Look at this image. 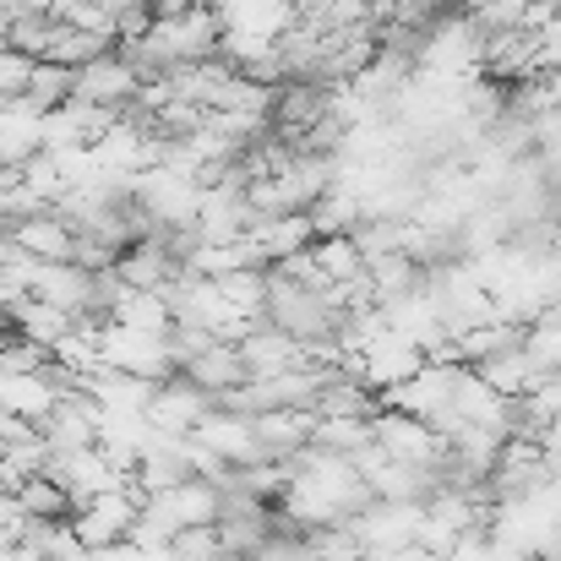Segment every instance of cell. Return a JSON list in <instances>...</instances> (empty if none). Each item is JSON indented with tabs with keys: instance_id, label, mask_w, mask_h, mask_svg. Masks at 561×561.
<instances>
[{
	"instance_id": "6da1fadb",
	"label": "cell",
	"mask_w": 561,
	"mask_h": 561,
	"mask_svg": "<svg viewBox=\"0 0 561 561\" xmlns=\"http://www.w3.org/2000/svg\"><path fill=\"white\" fill-rule=\"evenodd\" d=\"M289 463V485L278 496V513L295 518L300 529H322V524H350L376 502L371 480L360 474V463L350 453H328V447H300Z\"/></svg>"
},
{
	"instance_id": "8fae6325",
	"label": "cell",
	"mask_w": 561,
	"mask_h": 561,
	"mask_svg": "<svg viewBox=\"0 0 561 561\" xmlns=\"http://www.w3.org/2000/svg\"><path fill=\"white\" fill-rule=\"evenodd\" d=\"M11 240H16V251H22V256H33V262H71L77 229L49 207V213H33V218L11 224Z\"/></svg>"
},
{
	"instance_id": "ffe728a7",
	"label": "cell",
	"mask_w": 561,
	"mask_h": 561,
	"mask_svg": "<svg viewBox=\"0 0 561 561\" xmlns=\"http://www.w3.org/2000/svg\"><path fill=\"white\" fill-rule=\"evenodd\" d=\"M27 77H33V55L0 44V104L22 99V93H27Z\"/></svg>"
},
{
	"instance_id": "8992f818",
	"label": "cell",
	"mask_w": 561,
	"mask_h": 561,
	"mask_svg": "<svg viewBox=\"0 0 561 561\" xmlns=\"http://www.w3.org/2000/svg\"><path fill=\"white\" fill-rule=\"evenodd\" d=\"M49 474L71 491V502H88L99 491H115V485H131V469L110 458V447L88 442V447H60L49 458Z\"/></svg>"
},
{
	"instance_id": "7a4b0ae2",
	"label": "cell",
	"mask_w": 561,
	"mask_h": 561,
	"mask_svg": "<svg viewBox=\"0 0 561 561\" xmlns=\"http://www.w3.org/2000/svg\"><path fill=\"white\" fill-rule=\"evenodd\" d=\"M485 33L474 16H436L414 44V71L431 82H474L485 77Z\"/></svg>"
},
{
	"instance_id": "3957f363",
	"label": "cell",
	"mask_w": 561,
	"mask_h": 561,
	"mask_svg": "<svg viewBox=\"0 0 561 561\" xmlns=\"http://www.w3.org/2000/svg\"><path fill=\"white\" fill-rule=\"evenodd\" d=\"M142 502H148V491H142L137 474H131V485H115V491H99V496L77 502V507H71V535H77L88 551L126 546V540L137 535Z\"/></svg>"
},
{
	"instance_id": "9c48e42d",
	"label": "cell",
	"mask_w": 561,
	"mask_h": 561,
	"mask_svg": "<svg viewBox=\"0 0 561 561\" xmlns=\"http://www.w3.org/2000/svg\"><path fill=\"white\" fill-rule=\"evenodd\" d=\"M142 82H148L142 66H137L126 49H110V55H99L93 66L77 71V99L104 104V110H131L137 93H142Z\"/></svg>"
},
{
	"instance_id": "2e32d148",
	"label": "cell",
	"mask_w": 561,
	"mask_h": 561,
	"mask_svg": "<svg viewBox=\"0 0 561 561\" xmlns=\"http://www.w3.org/2000/svg\"><path fill=\"white\" fill-rule=\"evenodd\" d=\"M474 371L485 376L496 392H507V398H529V392H535V381L546 376L535 360H529V350H524V344H518V350L491 355V360H485V366H474Z\"/></svg>"
},
{
	"instance_id": "44dd1931",
	"label": "cell",
	"mask_w": 561,
	"mask_h": 561,
	"mask_svg": "<svg viewBox=\"0 0 561 561\" xmlns=\"http://www.w3.org/2000/svg\"><path fill=\"white\" fill-rule=\"evenodd\" d=\"M93 5H104L110 16H121V11H131V5H142V0H93ZM115 33H121V27H115Z\"/></svg>"
},
{
	"instance_id": "4fadbf2b",
	"label": "cell",
	"mask_w": 561,
	"mask_h": 561,
	"mask_svg": "<svg viewBox=\"0 0 561 561\" xmlns=\"http://www.w3.org/2000/svg\"><path fill=\"white\" fill-rule=\"evenodd\" d=\"M251 240L262 245V256L273 267V262H284V256H295V251H306L317 240V218L311 213H273V218L251 224Z\"/></svg>"
},
{
	"instance_id": "603a6c76",
	"label": "cell",
	"mask_w": 561,
	"mask_h": 561,
	"mask_svg": "<svg viewBox=\"0 0 561 561\" xmlns=\"http://www.w3.org/2000/svg\"><path fill=\"white\" fill-rule=\"evenodd\" d=\"M207 5H224V0H207Z\"/></svg>"
},
{
	"instance_id": "7c38bea8",
	"label": "cell",
	"mask_w": 561,
	"mask_h": 561,
	"mask_svg": "<svg viewBox=\"0 0 561 561\" xmlns=\"http://www.w3.org/2000/svg\"><path fill=\"white\" fill-rule=\"evenodd\" d=\"M181 371L196 381V387H207L213 398H224V392H234L240 381H251L245 371V355H240V344H229V339H213L202 355H191Z\"/></svg>"
},
{
	"instance_id": "e0dca14e",
	"label": "cell",
	"mask_w": 561,
	"mask_h": 561,
	"mask_svg": "<svg viewBox=\"0 0 561 561\" xmlns=\"http://www.w3.org/2000/svg\"><path fill=\"white\" fill-rule=\"evenodd\" d=\"M33 110H60L66 99H77V66H60V60H33V77H27V93H22Z\"/></svg>"
},
{
	"instance_id": "30bf717a",
	"label": "cell",
	"mask_w": 561,
	"mask_h": 561,
	"mask_svg": "<svg viewBox=\"0 0 561 561\" xmlns=\"http://www.w3.org/2000/svg\"><path fill=\"white\" fill-rule=\"evenodd\" d=\"M240 355H245V371L251 376H284V371H300V366H322L311 344H300L295 333H284L267 317L240 339Z\"/></svg>"
},
{
	"instance_id": "52a82bcc",
	"label": "cell",
	"mask_w": 561,
	"mask_h": 561,
	"mask_svg": "<svg viewBox=\"0 0 561 561\" xmlns=\"http://www.w3.org/2000/svg\"><path fill=\"white\" fill-rule=\"evenodd\" d=\"M224 469H245V463H273L262 436H256V414H240V409H213L196 431H191Z\"/></svg>"
},
{
	"instance_id": "ac0fdd59",
	"label": "cell",
	"mask_w": 561,
	"mask_h": 561,
	"mask_svg": "<svg viewBox=\"0 0 561 561\" xmlns=\"http://www.w3.org/2000/svg\"><path fill=\"white\" fill-rule=\"evenodd\" d=\"M55 27H60V16H55V11H16L0 33H5V44H11V49H22V55L44 60V55H49V44H55Z\"/></svg>"
},
{
	"instance_id": "5bb4252c",
	"label": "cell",
	"mask_w": 561,
	"mask_h": 561,
	"mask_svg": "<svg viewBox=\"0 0 561 561\" xmlns=\"http://www.w3.org/2000/svg\"><path fill=\"white\" fill-rule=\"evenodd\" d=\"M11 328L22 333V339H33V344H44L49 355L60 350V339L77 328V317L71 311H60V306H49V300H22V306H11Z\"/></svg>"
},
{
	"instance_id": "7402d4cb",
	"label": "cell",
	"mask_w": 561,
	"mask_h": 561,
	"mask_svg": "<svg viewBox=\"0 0 561 561\" xmlns=\"http://www.w3.org/2000/svg\"><path fill=\"white\" fill-rule=\"evenodd\" d=\"M0 121H5V104H0Z\"/></svg>"
},
{
	"instance_id": "9a60e30c",
	"label": "cell",
	"mask_w": 561,
	"mask_h": 561,
	"mask_svg": "<svg viewBox=\"0 0 561 561\" xmlns=\"http://www.w3.org/2000/svg\"><path fill=\"white\" fill-rule=\"evenodd\" d=\"M311 256H317V267H322V278L333 289H344V284H355L366 273V251H360L355 234H317L311 240Z\"/></svg>"
},
{
	"instance_id": "277c9868",
	"label": "cell",
	"mask_w": 561,
	"mask_h": 561,
	"mask_svg": "<svg viewBox=\"0 0 561 561\" xmlns=\"http://www.w3.org/2000/svg\"><path fill=\"white\" fill-rule=\"evenodd\" d=\"M371 436H376V447H381L387 458L414 463V469H447V458H453L447 436H442L431 420H414V414L387 409V403L371 414Z\"/></svg>"
},
{
	"instance_id": "ba28073f",
	"label": "cell",
	"mask_w": 561,
	"mask_h": 561,
	"mask_svg": "<svg viewBox=\"0 0 561 561\" xmlns=\"http://www.w3.org/2000/svg\"><path fill=\"white\" fill-rule=\"evenodd\" d=\"M213 409H218V398H213L207 387H196L186 371H175V376H164V381L153 387V398H148V425H153V431L191 436Z\"/></svg>"
},
{
	"instance_id": "d6986e66",
	"label": "cell",
	"mask_w": 561,
	"mask_h": 561,
	"mask_svg": "<svg viewBox=\"0 0 561 561\" xmlns=\"http://www.w3.org/2000/svg\"><path fill=\"white\" fill-rule=\"evenodd\" d=\"M16 502L27 507V518H71V507H77L71 491H66L49 469H44V474H27V480L16 485Z\"/></svg>"
},
{
	"instance_id": "5b68a950",
	"label": "cell",
	"mask_w": 561,
	"mask_h": 561,
	"mask_svg": "<svg viewBox=\"0 0 561 561\" xmlns=\"http://www.w3.org/2000/svg\"><path fill=\"white\" fill-rule=\"evenodd\" d=\"M202 191L207 186H202L196 175H181V170H170V164H153V170L137 175V202H142V213H148L159 229H186V224H196Z\"/></svg>"
}]
</instances>
